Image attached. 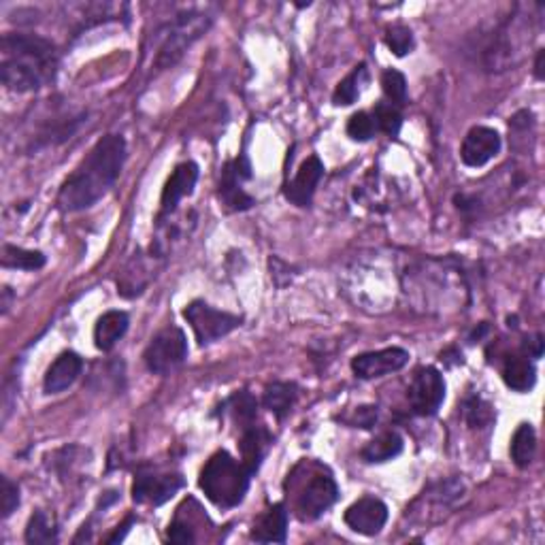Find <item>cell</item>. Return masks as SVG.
Instances as JSON below:
<instances>
[{"label": "cell", "mask_w": 545, "mask_h": 545, "mask_svg": "<svg viewBox=\"0 0 545 545\" xmlns=\"http://www.w3.org/2000/svg\"><path fill=\"white\" fill-rule=\"evenodd\" d=\"M83 371V361L75 351H64L54 361V364L47 369L43 380L45 394H60L68 390L77 382V377Z\"/></svg>", "instance_id": "2e32d148"}, {"label": "cell", "mask_w": 545, "mask_h": 545, "mask_svg": "<svg viewBox=\"0 0 545 545\" xmlns=\"http://www.w3.org/2000/svg\"><path fill=\"white\" fill-rule=\"evenodd\" d=\"M524 350H527L529 358H541V354H543V337L535 335L533 339H530V341L524 343Z\"/></svg>", "instance_id": "d590c367"}, {"label": "cell", "mask_w": 545, "mask_h": 545, "mask_svg": "<svg viewBox=\"0 0 545 545\" xmlns=\"http://www.w3.org/2000/svg\"><path fill=\"white\" fill-rule=\"evenodd\" d=\"M324 177V164L318 156H309L300 164L297 171V177L292 179L290 183L286 185V198L297 207H307L311 203L313 194H316V188L320 179Z\"/></svg>", "instance_id": "5bb4252c"}, {"label": "cell", "mask_w": 545, "mask_h": 545, "mask_svg": "<svg viewBox=\"0 0 545 545\" xmlns=\"http://www.w3.org/2000/svg\"><path fill=\"white\" fill-rule=\"evenodd\" d=\"M58 54L54 43L37 35H5L0 79L13 92L26 94L54 79Z\"/></svg>", "instance_id": "7a4b0ae2"}, {"label": "cell", "mask_w": 545, "mask_h": 545, "mask_svg": "<svg viewBox=\"0 0 545 545\" xmlns=\"http://www.w3.org/2000/svg\"><path fill=\"white\" fill-rule=\"evenodd\" d=\"M375 128H377L375 126V120L371 118L369 113H364V111L354 113L350 118V121H348V134H350V139L361 141V143H364V141H369L371 137H373Z\"/></svg>", "instance_id": "1f68e13d"}, {"label": "cell", "mask_w": 545, "mask_h": 545, "mask_svg": "<svg viewBox=\"0 0 545 545\" xmlns=\"http://www.w3.org/2000/svg\"><path fill=\"white\" fill-rule=\"evenodd\" d=\"M409 362V351L403 348H386L380 351H367L351 361V371L361 380H380L390 373H396Z\"/></svg>", "instance_id": "30bf717a"}, {"label": "cell", "mask_w": 545, "mask_h": 545, "mask_svg": "<svg viewBox=\"0 0 545 545\" xmlns=\"http://www.w3.org/2000/svg\"><path fill=\"white\" fill-rule=\"evenodd\" d=\"M337 498L339 488L330 473H313L309 482L303 486V490L297 497V514L305 522L318 520L324 511H329L337 503Z\"/></svg>", "instance_id": "52a82bcc"}, {"label": "cell", "mask_w": 545, "mask_h": 545, "mask_svg": "<svg viewBox=\"0 0 545 545\" xmlns=\"http://www.w3.org/2000/svg\"><path fill=\"white\" fill-rule=\"evenodd\" d=\"M367 81H369L367 67L361 64V67H356L354 70H351V73L345 77L343 81H339V86L335 88V94H332V102H335L337 107L354 105L358 96L362 94L364 83Z\"/></svg>", "instance_id": "cb8c5ba5"}, {"label": "cell", "mask_w": 545, "mask_h": 545, "mask_svg": "<svg viewBox=\"0 0 545 545\" xmlns=\"http://www.w3.org/2000/svg\"><path fill=\"white\" fill-rule=\"evenodd\" d=\"M214 16L209 11H183L166 24L164 38L156 56L158 68H169L182 58L192 43H196L209 30Z\"/></svg>", "instance_id": "277c9868"}, {"label": "cell", "mask_w": 545, "mask_h": 545, "mask_svg": "<svg viewBox=\"0 0 545 545\" xmlns=\"http://www.w3.org/2000/svg\"><path fill=\"white\" fill-rule=\"evenodd\" d=\"M498 152H501V134L495 128L476 126L466 132L463 147H460V160L469 169H479V166L488 164L492 158H497Z\"/></svg>", "instance_id": "4fadbf2b"}, {"label": "cell", "mask_w": 545, "mask_h": 545, "mask_svg": "<svg viewBox=\"0 0 545 545\" xmlns=\"http://www.w3.org/2000/svg\"><path fill=\"white\" fill-rule=\"evenodd\" d=\"M383 41H386L388 49L399 58L412 54L414 47H415L414 32L409 30L407 26H401V24H396V26H393V28H388L386 37H383Z\"/></svg>", "instance_id": "4316f807"}, {"label": "cell", "mask_w": 545, "mask_h": 545, "mask_svg": "<svg viewBox=\"0 0 545 545\" xmlns=\"http://www.w3.org/2000/svg\"><path fill=\"white\" fill-rule=\"evenodd\" d=\"M0 482H3V488H0V516L9 518L19 505V488L9 477H3Z\"/></svg>", "instance_id": "d6a6232c"}, {"label": "cell", "mask_w": 545, "mask_h": 545, "mask_svg": "<svg viewBox=\"0 0 545 545\" xmlns=\"http://www.w3.org/2000/svg\"><path fill=\"white\" fill-rule=\"evenodd\" d=\"M268 445H271V435H268L265 426H258L252 422V424L243 428L241 456H243V465L247 466L252 476L260 469V463L262 458H265Z\"/></svg>", "instance_id": "ac0fdd59"}, {"label": "cell", "mask_w": 545, "mask_h": 545, "mask_svg": "<svg viewBox=\"0 0 545 545\" xmlns=\"http://www.w3.org/2000/svg\"><path fill=\"white\" fill-rule=\"evenodd\" d=\"M299 390L294 383L288 382H275L271 386H267L265 396H262V405L271 412L275 418H284L286 414H290V409L297 403Z\"/></svg>", "instance_id": "7402d4cb"}, {"label": "cell", "mask_w": 545, "mask_h": 545, "mask_svg": "<svg viewBox=\"0 0 545 545\" xmlns=\"http://www.w3.org/2000/svg\"><path fill=\"white\" fill-rule=\"evenodd\" d=\"M403 452V437L394 431H386L369 441L362 450L364 463H388Z\"/></svg>", "instance_id": "44dd1931"}, {"label": "cell", "mask_w": 545, "mask_h": 545, "mask_svg": "<svg viewBox=\"0 0 545 545\" xmlns=\"http://www.w3.org/2000/svg\"><path fill=\"white\" fill-rule=\"evenodd\" d=\"M26 541L32 545L58 543V529L45 511H35V516L28 520V527H26Z\"/></svg>", "instance_id": "484cf974"}, {"label": "cell", "mask_w": 545, "mask_h": 545, "mask_svg": "<svg viewBox=\"0 0 545 545\" xmlns=\"http://www.w3.org/2000/svg\"><path fill=\"white\" fill-rule=\"evenodd\" d=\"M126 162V141L121 134H107L96 143L81 164L70 173L58 192V207L64 214L89 209L118 182Z\"/></svg>", "instance_id": "6da1fadb"}, {"label": "cell", "mask_w": 545, "mask_h": 545, "mask_svg": "<svg viewBox=\"0 0 545 545\" xmlns=\"http://www.w3.org/2000/svg\"><path fill=\"white\" fill-rule=\"evenodd\" d=\"M166 540L173 541V543H192V541H194V533H192V529L188 527V524L177 520L169 527Z\"/></svg>", "instance_id": "836d02e7"}, {"label": "cell", "mask_w": 545, "mask_h": 545, "mask_svg": "<svg viewBox=\"0 0 545 545\" xmlns=\"http://www.w3.org/2000/svg\"><path fill=\"white\" fill-rule=\"evenodd\" d=\"M377 420V407H361L354 415V422L351 424L361 428H373Z\"/></svg>", "instance_id": "e575fe53"}, {"label": "cell", "mask_w": 545, "mask_h": 545, "mask_svg": "<svg viewBox=\"0 0 545 545\" xmlns=\"http://www.w3.org/2000/svg\"><path fill=\"white\" fill-rule=\"evenodd\" d=\"M382 88L383 94H386L394 105H405L407 102V79L399 70H386V73L382 75Z\"/></svg>", "instance_id": "f546056e"}, {"label": "cell", "mask_w": 545, "mask_h": 545, "mask_svg": "<svg viewBox=\"0 0 545 545\" xmlns=\"http://www.w3.org/2000/svg\"><path fill=\"white\" fill-rule=\"evenodd\" d=\"M228 407H230V412H233L236 422H243V424L249 426L256 418V409H258V403H256V399L247 393V390H241V393H236L233 399L228 401ZM246 426H243V428H246Z\"/></svg>", "instance_id": "f1b7e54d"}, {"label": "cell", "mask_w": 545, "mask_h": 545, "mask_svg": "<svg viewBox=\"0 0 545 545\" xmlns=\"http://www.w3.org/2000/svg\"><path fill=\"white\" fill-rule=\"evenodd\" d=\"M183 318L194 330L198 345H209L217 339L230 335L241 326V318L235 313L214 309V307L203 303V300H192L183 309Z\"/></svg>", "instance_id": "5b68a950"}, {"label": "cell", "mask_w": 545, "mask_h": 545, "mask_svg": "<svg viewBox=\"0 0 545 545\" xmlns=\"http://www.w3.org/2000/svg\"><path fill=\"white\" fill-rule=\"evenodd\" d=\"M3 267L19 271H38L45 267V256L37 249H24L16 246L3 247Z\"/></svg>", "instance_id": "d4e9b609"}, {"label": "cell", "mask_w": 545, "mask_h": 545, "mask_svg": "<svg viewBox=\"0 0 545 545\" xmlns=\"http://www.w3.org/2000/svg\"><path fill=\"white\" fill-rule=\"evenodd\" d=\"M185 358H188V341H185L183 330L177 326L160 330L143 354L145 367L156 375L171 373L179 364H183Z\"/></svg>", "instance_id": "8992f818"}, {"label": "cell", "mask_w": 545, "mask_h": 545, "mask_svg": "<svg viewBox=\"0 0 545 545\" xmlns=\"http://www.w3.org/2000/svg\"><path fill=\"white\" fill-rule=\"evenodd\" d=\"M503 380L516 393H529L537 382V371L533 361L527 354L509 356L503 367Z\"/></svg>", "instance_id": "ffe728a7"}, {"label": "cell", "mask_w": 545, "mask_h": 545, "mask_svg": "<svg viewBox=\"0 0 545 545\" xmlns=\"http://www.w3.org/2000/svg\"><path fill=\"white\" fill-rule=\"evenodd\" d=\"M409 403L415 415L428 418L439 412L441 403L445 401V380L435 367H422L415 371L412 386H409Z\"/></svg>", "instance_id": "ba28073f"}, {"label": "cell", "mask_w": 545, "mask_h": 545, "mask_svg": "<svg viewBox=\"0 0 545 545\" xmlns=\"http://www.w3.org/2000/svg\"><path fill=\"white\" fill-rule=\"evenodd\" d=\"M128 313L124 311H107L99 318V322L94 326V343L100 351H111L121 337L126 335Z\"/></svg>", "instance_id": "d6986e66"}, {"label": "cell", "mask_w": 545, "mask_h": 545, "mask_svg": "<svg viewBox=\"0 0 545 545\" xmlns=\"http://www.w3.org/2000/svg\"><path fill=\"white\" fill-rule=\"evenodd\" d=\"M288 537V511L284 505H273L260 516L252 530V540L258 543H286Z\"/></svg>", "instance_id": "e0dca14e"}, {"label": "cell", "mask_w": 545, "mask_h": 545, "mask_svg": "<svg viewBox=\"0 0 545 545\" xmlns=\"http://www.w3.org/2000/svg\"><path fill=\"white\" fill-rule=\"evenodd\" d=\"M465 418L471 428L488 426L492 422V407L479 396H471L465 405Z\"/></svg>", "instance_id": "4dcf8cb0"}, {"label": "cell", "mask_w": 545, "mask_h": 545, "mask_svg": "<svg viewBox=\"0 0 545 545\" xmlns=\"http://www.w3.org/2000/svg\"><path fill=\"white\" fill-rule=\"evenodd\" d=\"M511 460H514L516 466L520 469H527V466L533 463L535 452H537V433L533 424H520L518 431L514 433V439H511Z\"/></svg>", "instance_id": "603a6c76"}, {"label": "cell", "mask_w": 545, "mask_h": 545, "mask_svg": "<svg viewBox=\"0 0 545 545\" xmlns=\"http://www.w3.org/2000/svg\"><path fill=\"white\" fill-rule=\"evenodd\" d=\"M343 520L358 535L375 537L382 533V529L388 522L386 503L375 497H362L354 505H350L345 511Z\"/></svg>", "instance_id": "8fae6325"}, {"label": "cell", "mask_w": 545, "mask_h": 545, "mask_svg": "<svg viewBox=\"0 0 545 545\" xmlns=\"http://www.w3.org/2000/svg\"><path fill=\"white\" fill-rule=\"evenodd\" d=\"M183 488V477L177 473H162V476H153V473H141L134 479L132 486V498L143 505H164Z\"/></svg>", "instance_id": "7c38bea8"}, {"label": "cell", "mask_w": 545, "mask_h": 545, "mask_svg": "<svg viewBox=\"0 0 545 545\" xmlns=\"http://www.w3.org/2000/svg\"><path fill=\"white\" fill-rule=\"evenodd\" d=\"M252 473L243 463L230 456L228 452H215L203 466L198 486L211 503L222 509L236 508L249 490Z\"/></svg>", "instance_id": "3957f363"}, {"label": "cell", "mask_w": 545, "mask_h": 545, "mask_svg": "<svg viewBox=\"0 0 545 545\" xmlns=\"http://www.w3.org/2000/svg\"><path fill=\"white\" fill-rule=\"evenodd\" d=\"M252 177V166L246 156H239L233 162H228L222 171L220 179V198L230 211H246L256 203L246 190L241 188L246 179Z\"/></svg>", "instance_id": "9c48e42d"}, {"label": "cell", "mask_w": 545, "mask_h": 545, "mask_svg": "<svg viewBox=\"0 0 545 545\" xmlns=\"http://www.w3.org/2000/svg\"><path fill=\"white\" fill-rule=\"evenodd\" d=\"M543 60H545V51L540 49L537 51V60H535V77L537 79H543Z\"/></svg>", "instance_id": "74e56055"}, {"label": "cell", "mask_w": 545, "mask_h": 545, "mask_svg": "<svg viewBox=\"0 0 545 545\" xmlns=\"http://www.w3.org/2000/svg\"><path fill=\"white\" fill-rule=\"evenodd\" d=\"M196 182H198V164L194 162L177 164L162 190V198H160V204H162V207H160V214L171 215L173 211L177 209L179 201L194 192Z\"/></svg>", "instance_id": "9a60e30c"}, {"label": "cell", "mask_w": 545, "mask_h": 545, "mask_svg": "<svg viewBox=\"0 0 545 545\" xmlns=\"http://www.w3.org/2000/svg\"><path fill=\"white\" fill-rule=\"evenodd\" d=\"M132 524H134V518H128V520L118 529V533H115L113 537H109V543H118V541L124 540L126 533H128V530H131Z\"/></svg>", "instance_id": "8d00e7d4"}, {"label": "cell", "mask_w": 545, "mask_h": 545, "mask_svg": "<svg viewBox=\"0 0 545 545\" xmlns=\"http://www.w3.org/2000/svg\"><path fill=\"white\" fill-rule=\"evenodd\" d=\"M373 120H375V126L380 128L382 132L390 134V137H396V134L401 132L403 115L399 113V109H396L394 105H386V102H380V105L375 107Z\"/></svg>", "instance_id": "83f0119b"}]
</instances>
